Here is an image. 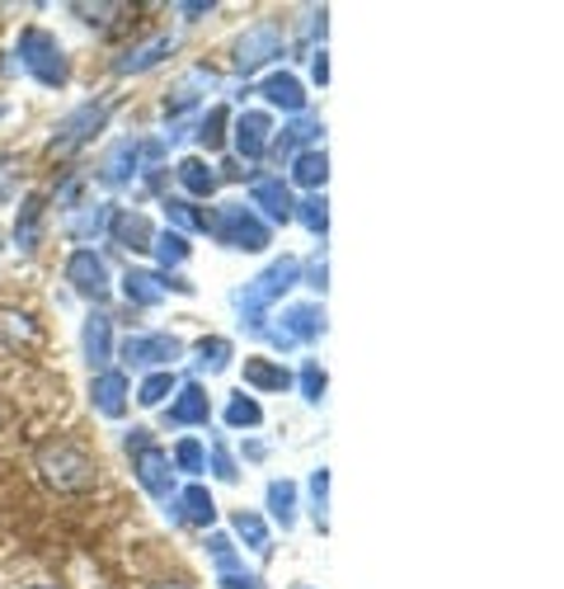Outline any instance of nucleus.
Here are the masks:
<instances>
[{
	"label": "nucleus",
	"mask_w": 564,
	"mask_h": 589,
	"mask_svg": "<svg viewBox=\"0 0 564 589\" xmlns=\"http://www.w3.org/2000/svg\"><path fill=\"white\" fill-rule=\"evenodd\" d=\"M170 52H174V33H151V38H141V43L118 52L113 71L118 76H147V71H155L160 62H165Z\"/></svg>",
	"instance_id": "nucleus-12"
},
{
	"label": "nucleus",
	"mask_w": 564,
	"mask_h": 589,
	"mask_svg": "<svg viewBox=\"0 0 564 589\" xmlns=\"http://www.w3.org/2000/svg\"><path fill=\"white\" fill-rule=\"evenodd\" d=\"M245 387H254V391H288L292 372L282 363H273V359H245Z\"/></svg>",
	"instance_id": "nucleus-31"
},
{
	"label": "nucleus",
	"mask_w": 564,
	"mask_h": 589,
	"mask_svg": "<svg viewBox=\"0 0 564 589\" xmlns=\"http://www.w3.org/2000/svg\"><path fill=\"white\" fill-rule=\"evenodd\" d=\"M71 14L80 19V24H90V29H113L118 19L132 14V6H123V0H99V6H90V0H75Z\"/></svg>",
	"instance_id": "nucleus-30"
},
{
	"label": "nucleus",
	"mask_w": 564,
	"mask_h": 589,
	"mask_svg": "<svg viewBox=\"0 0 564 589\" xmlns=\"http://www.w3.org/2000/svg\"><path fill=\"white\" fill-rule=\"evenodd\" d=\"M132 477H137V486L147 490L151 500H160V505L174 500V467H170V453L160 443L137 448V453H132Z\"/></svg>",
	"instance_id": "nucleus-9"
},
{
	"label": "nucleus",
	"mask_w": 564,
	"mask_h": 589,
	"mask_svg": "<svg viewBox=\"0 0 564 589\" xmlns=\"http://www.w3.org/2000/svg\"><path fill=\"white\" fill-rule=\"evenodd\" d=\"M109 218H113V203H75L71 212H62V231L71 236V241H94V236L109 231Z\"/></svg>",
	"instance_id": "nucleus-19"
},
{
	"label": "nucleus",
	"mask_w": 564,
	"mask_h": 589,
	"mask_svg": "<svg viewBox=\"0 0 564 589\" xmlns=\"http://www.w3.org/2000/svg\"><path fill=\"white\" fill-rule=\"evenodd\" d=\"M231 528H235V538L250 547V552H259V557H269L273 547H269V523H264V515H254V509H235L231 515Z\"/></svg>",
	"instance_id": "nucleus-29"
},
{
	"label": "nucleus",
	"mask_w": 564,
	"mask_h": 589,
	"mask_svg": "<svg viewBox=\"0 0 564 589\" xmlns=\"http://www.w3.org/2000/svg\"><path fill=\"white\" fill-rule=\"evenodd\" d=\"M212 420V401L208 391L198 382H179V391L170 397V410H165V425L174 429H189V425H208Z\"/></svg>",
	"instance_id": "nucleus-18"
},
{
	"label": "nucleus",
	"mask_w": 564,
	"mask_h": 589,
	"mask_svg": "<svg viewBox=\"0 0 564 589\" xmlns=\"http://www.w3.org/2000/svg\"><path fill=\"white\" fill-rule=\"evenodd\" d=\"M151 254L160 260V273H170L189 260V236H179V231H155V241H151Z\"/></svg>",
	"instance_id": "nucleus-34"
},
{
	"label": "nucleus",
	"mask_w": 564,
	"mask_h": 589,
	"mask_svg": "<svg viewBox=\"0 0 564 589\" xmlns=\"http://www.w3.org/2000/svg\"><path fill=\"white\" fill-rule=\"evenodd\" d=\"M90 401H94V410H99L104 420H123V416H128V372H123V368L94 372Z\"/></svg>",
	"instance_id": "nucleus-14"
},
{
	"label": "nucleus",
	"mask_w": 564,
	"mask_h": 589,
	"mask_svg": "<svg viewBox=\"0 0 564 589\" xmlns=\"http://www.w3.org/2000/svg\"><path fill=\"white\" fill-rule=\"evenodd\" d=\"M6 420H10V410H6V406H0V425H6Z\"/></svg>",
	"instance_id": "nucleus-53"
},
{
	"label": "nucleus",
	"mask_w": 564,
	"mask_h": 589,
	"mask_svg": "<svg viewBox=\"0 0 564 589\" xmlns=\"http://www.w3.org/2000/svg\"><path fill=\"white\" fill-rule=\"evenodd\" d=\"M226 128H231V113L221 109V104H212L203 113V123H198V147H203V151H221V147H226Z\"/></svg>",
	"instance_id": "nucleus-36"
},
{
	"label": "nucleus",
	"mask_w": 564,
	"mask_h": 589,
	"mask_svg": "<svg viewBox=\"0 0 564 589\" xmlns=\"http://www.w3.org/2000/svg\"><path fill=\"white\" fill-rule=\"evenodd\" d=\"M165 273H155V269H128L123 273V298H128V307H160L165 302Z\"/></svg>",
	"instance_id": "nucleus-23"
},
{
	"label": "nucleus",
	"mask_w": 564,
	"mask_h": 589,
	"mask_svg": "<svg viewBox=\"0 0 564 589\" xmlns=\"http://www.w3.org/2000/svg\"><path fill=\"white\" fill-rule=\"evenodd\" d=\"M208 231L226 250H250V254L269 250V222L259 218L254 208H245V203H226V208L208 212Z\"/></svg>",
	"instance_id": "nucleus-5"
},
{
	"label": "nucleus",
	"mask_w": 564,
	"mask_h": 589,
	"mask_svg": "<svg viewBox=\"0 0 564 589\" xmlns=\"http://www.w3.org/2000/svg\"><path fill=\"white\" fill-rule=\"evenodd\" d=\"M0 340H6L10 349H38L43 345V326L19 307H0Z\"/></svg>",
	"instance_id": "nucleus-25"
},
{
	"label": "nucleus",
	"mask_w": 564,
	"mask_h": 589,
	"mask_svg": "<svg viewBox=\"0 0 564 589\" xmlns=\"http://www.w3.org/2000/svg\"><path fill=\"white\" fill-rule=\"evenodd\" d=\"M52 203H57V208H62V212H71L75 203H85V174H75V170H71V174H67V180H62V184H57V193H52Z\"/></svg>",
	"instance_id": "nucleus-41"
},
{
	"label": "nucleus",
	"mask_w": 564,
	"mask_h": 589,
	"mask_svg": "<svg viewBox=\"0 0 564 589\" xmlns=\"http://www.w3.org/2000/svg\"><path fill=\"white\" fill-rule=\"evenodd\" d=\"M174 180L184 184V193H189V203L193 199H212L216 193V184H221V174L203 161V156H184V161L174 166Z\"/></svg>",
	"instance_id": "nucleus-26"
},
{
	"label": "nucleus",
	"mask_w": 564,
	"mask_h": 589,
	"mask_svg": "<svg viewBox=\"0 0 564 589\" xmlns=\"http://www.w3.org/2000/svg\"><path fill=\"white\" fill-rule=\"evenodd\" d=\"M14 57H19V67H24L33 81L48 86V90H62L71 81V57H67L62 43H57V33H48V29H24V33H19Z\"/></svg>",
	"instance_id": "nucleus-3"
},
{
	"label": "nucleus",
	"mask_w": 564,
	"mask_h": 589,
	"mask_svg": "<svg viewBox=\"0 0 564 589\" xmlns=\"http://www.w3.org/2000/svg\"><path fill=\"white\" fill-rule=\"evenodd\" d=\"M174 519L179 523H193V528H212L216 523V500L208 496V486H184V490H174Z\"/></svg>",
	"instance_id": "nucleus-21"
},
{
	"label": "nucleus",
	"mask_w": 564,
	"mask_h": 589,
	"mask_svg": "<svg viewBox=\"0 0 564 589\" xmlns=\"http://www.w3.org/2000/svg\"><path fill=\"white\" fill-rule=\"evenodd\" d=\"M212 10H216V0H179L174 6V14H184V19H203Z\"/></svg>",
	"instance_id": "nucleus-48"
},
{
	"label": "nucleus",
	"mask_w": 564,
	"mask_h": 589,
	"mask_svg": "<svg viewBox=\"0 0 564 589\" xmlns=\"http://www.w3.org/2000/svg\"><path fill=\"white\" fill-rule=\"evenodd\" d=\"M137 174H141V142H137V137H123V142H113L104 151V161H99V170H94V180L104 184V189H128Z\"/></svg>",
	"instance_id": "nucleus-10"
},
{
	"label": "nucleus",
	"mask_w": 564,
	"mask_h": 589,
	"mask_svg": "<svg viewBox=\"0 0 564 589\" xmlns=\"http://www.w3.org/2000/svg\"><path fill=\"white\" fill-rule=\"evenodd\" d=\"M301 273H306V288H320V292H325V254H315V260L306 264V269H301Z\"/></svg>",
	"instance_id": "nucleus-49"
},
{
	"label": "nucleus",
	"mask_w": 564,
	"mask_h": 589,
	"mask_svg": "<svg viewBox=\"0 0 564 589\" xmlns=\"http://www.w3.org/2000/svg\"><path fill=\"white\" fill-rule=\"evenodd\" d=\"M147 589H189V585H179V580H160V585H147Z\"/></svg>",
	"instance_id": "nucleus-52"
},
{
	"label": "nucleus",
	"mask_w": 564,
	"mask_h": 589,
	"mask_svg": "<svg viewBox=\"0 0 564 589\" xmlns=\"http://www.w3.org/2000/svg\"><path fill=\"white\" fill-rule=\"evenodd\" d=\"M216 585L221 589H264V585H259V576H245V571H221Z\"/></svg>",
	"instance_id": "nucleus-47"
},
{
	"label": "nucleus",
	"mask_w": 564,
	"mask_h": 589,
	"mask_svg": "<svg viewBox=\"0 0 564 589\" xmlns=\"http://www.w3.org/2000/svg\"><path fill=\"white\" fill-rule=\"evenodd\" d=\"M67 283H71L85 302H94V307H104V302L113 298V279H109L104 254L90 250V246L71 250V260H67Z\"/></svg>",
	"instance_id": "nucleus-7"
},
{
	"label": "nucleus",
	"mask_w": 564,
	"mask_h": 589,
	"mask_svg": "<svg viewBox=\"0 0 564 589\" xmlns=\"http://www.w3.org/2000/svg\"><path fill=\"white\" fill-rule=\"evenodd\" d=\"M292 222H301L311 236H325V231H330V203H325V193H306V199L296 203Z\"/></svg>",
	"instance_id": "nucleus-35"
},
{
	"label": "nucleus",
	"mask_w": 564,
	"mask_h": 589,
	"mask_svg": "<svg viewBox=\"0 0 564 589\" xmlns=\"http://www.w3.org/2000/svg\"><path fill=\"white\" fill-rule=\"evenodd\" d=\"M113 359H123L128 368H174L184 359V340L179 336H128L123 345H113Z\"/></svg>",
	"instance_id": "nucleus-8"
},
{
	"label": "nucleus",
	"mask_w": 564,
	"mask_h": 589,
	"mask_svg": "<svg viewBox=\"0 0 564 589\" xmlns=\"http://www.w3.org/2000/svg\"><path fill=\"white\" fill-rule=\"evenodd\" d=\"M147 443H155L151 429H132V435H128V453H137V448H147Z\"/></svg>",
	"instance_id": "nucleus-51"
},
{
	"label": "nucleus",
	"mask_w": 564,
	"mask_h": 589,
	"mask_svg": "<svg viewBox=\"0 0 564 589\" xmlns=\"http://www.w3.org/2000/svg\"><path fill=\"white\" fill-rule=\"evenodd\" d=\"M179 391V378H174V368H160V372H147V382L137 387V406H147V410H155V406H165V397H174Z\"/></svg>",
	"instance_id": "nucleus-32"
},
{
	"label": "nucleus",
	"mask_w": 564,
	"mask_h": 589,
	"mask_svg": "<svg viewBox=\"0 0 564 589\" xmlns=\"http://www.w3.org/2000/svg\"><path fill=\"white\" fill-rule=\"evenodd\" d=\"M282 24L278 19H259V24H250L245 33L235 38V48H231V67L240 71V76H254V71H264L269 62H278L282 57Z\"/></svg>",
	"instance_id": "nucleus-6"
},
{
	"label": "nucleus",
	"mask_w": 564,
	"mask_h": 589,
	"mask_svg": "<svg viewBox=\"0 0 564 589\" xmlns=\"http://www.w3.org/2000/svg\"><path fill=\"white\" fill-rule=\"evenodd\" d=\"M221 420H226L231 429H259V425H264V406H259L254 397H245V391H235V397L226 401V416H221Z\"/></svg>",
	"instance_id": "nucleus-37"
},
{
	"label": "nucleus",
	"mask_w": 564,
	"mask_h": 589,
	"mask_svg": "<svg viewBox=\"0 0 564 589\" xmlns=\"http://www.w3.org/2000/svg\"><path fill=\"white\" fill-rule=\"evenodd\" d=\"M292 180H296L301 189H311V193L325 189V180H330V156H325V147L296 151V156H292Z\"/></svg>",
	"instance_id": "nucleus-28"
},
{
	"label": "nucleus",
	"mask_w": 564,
	"mask_h": 589,
	"mask_svg": "<svg viewBox=\"0 0 564 589\" xmlns=\"http://www.w3.org/2000/svg\"><path fill=\"white\" fill-rule=\"evenodd\" d=\"M33 471L48 490H57V496H85V490H94V481H99V462L71 439H43L38 443L33 448Z\"/></svg>",
	"instance_id": "nucleus-1"
},
{
	"label": "nucleus",
	"mask_w": 564,
	"mask_h": 589,
	"mask_svg": "<svg viewBox=\"0 0 564 589\" xmlns=\"http://www.w3.org/2000/svg\"><path fill=\"white\" fill-rule=\"evenodd\" d=\"M301 397H306L311 406H320V397H325V387H330V378H325V368H320V363H306V368H301Z\"/></svg>",
	"instance_id": "nucleus-43"
},
{
	"label": "nucleus",
	"mask_w": 564,
	"mask_h": 589,
	"mask_svg": "<svg viewBox=\"0 0 564 589\" xmlns=\"http://www.w3.org/2000/svg\"><path fill=\"white\" fill-rule=\"evenodd\" d=\"M212 86H216V71H212V67H193L184 81H179V86L165 94V118H184Z\"/></svg>",
	"instance_id": "nucleus-20"
},
{
	"label": "nucleus",
	"mask_w": 564,
	"mask_h": 589,
	"mask_svg": "<svg viewBox=\"0 0 564 589\" xmlns=\"http://www.w3.org/2000/svg\"><path fill=\"white\" fill-rule=\"evenodd\" d=\"M259 94L273 104V109H282V113H306V90H301V81L292 71H273L264 86H259Z\"/></svg>",
	"instance_id": "nucleus-24"
},
{
	"label": "nucleus",
	"mask_w": 564,
	"mask_h": 589,
	"mask_svg": "<svg viewBox=\"0 0 564 589\" xmlns=\"http://www.w3.org/2000/svg\"><path fill=\"white\" fill-rule=\"evenodd\" d=\"M250 208L264 212V222H292V212H296V199H292V189L282 184V174H264V180H254L250 184Z\"/></svg>",
	"instance_id": "nucleus-13"
},
{
	"label": "nucleus",
	"mask_w": 564,
	"mask_h": 589,
	"mask_svg": "<svg viewBox=\"0 0 564 589\" xmlns=\"http://www.w3.org/2000/svg\"><path fill=\"white\" fill-rule=\"evenodd\" d=\"M14 170H19V156L0 151V203L14 199Z\"/></svg>",
	"instance_id": "nucleus-46"
},
{
	"label": "nucleus",
	"mask_w": 564,
	"mask_h": 589,
	"mask_svg": "<svg viewBox=\"0 0 564 589\" xmlns=\"http://www.w3.org/2000/svg\"><path fill=\"white\" fill-rule=\"evenodd\" d=\"M320 132H325V128H320L315 118H296V123H288V128H282V132L273 137V142H269V156H273L278 166H282V161H292V156H296L301 147H311Z\"/></svg>",
	"instance_id": "nucleus-27"
},
{
	"label": "nucleus",
	"mask_w": 564,
	"mask_h": 589,
	"mask_svg": "<svg viewBox=\"0 0 564 589\" xmlns=\"http://www.w3.org/2000/svg\"><path fill=\"white\" fill-rule=\"evenodd\" d=\"M109 236H113V246H123V250H132V254H147L151 241H155V227L147 222V212H132V208H118V203H113Z\"/></svg>",
	"instance_id": "nucleus-16"
},
{
	"label": "nucleus",
	"mask_w": 564,
	"mask_h": 589,
	"mask_svg": "<svg viewBox=\"0 0 564 589\" xmlns=\"http://www.w3.org/2000/svg\"><path fill=\"white\" fill-rule=\"evenodd\" d=\"M29 589H57V585H29Z\"/></svg>",
	"instance_id": "nucleus-54"
},
{
	"label": "nucleus",
	"mask_w": 564,
	"mask_h": 589,
	"mask_svg": "<svg viewBox=\"0 0 564 589\" xmlns=\"http://www.w3.org/2000/svg\"><path fill=\"white\" fill-rule=\"evenodd\" d=\"M231 340L226 336H203L193 345V363L203 368V372H226V363H231Z\"/></svg>",
	"instance_id": "nucleus-33"
},
{
	"label": "nucleus",
	"mask_w": 564,
	"mask_h": 589,
	"mask_svg": "<svg viewBox=\"0 0 564 589\" xmlns=\"http://www.w3.org/2000/svg\"><path fill=\"white\" fill-rule=\"evenodd\" d=\"M109 118H113V100H85L80 109H71L62 123H57L52 142H48V156H52V161H67V156L85 151L94 137L109 128Z\"/></svg>",
	"instance_id": "nucleus-4"
},
{
	"label": "nucleus",
	"mask_w": 564,
	"mask_h": 589,
	"mask_svg": "<svg viewBox=\"0 0 564 589\" xmlns=\"http://www.w3.org/2000/svg\"><path fill=\"white\" fill-rule=\"evenodd\" d=\"M311 496H315V523H325V505H330V467L311 471Z\"/></svg>",
	"instance_id": "nucleus-44"
},
{
	"label": "nucleus",
	"mask_w": 564,
	"mask_h": 589,
	"mask_svg": "<svg viewBox=\"0 0 564 589\" xmlns=\"http://www.w3.org/2000/svg\"><path fill=\"white\" fill-rule=\"evenodd\" d=\"M80 349H85L90 372H104L113 363V317H109V311H90V317H85Z\"/></svg>",
	"instance_id": "nucleus-15"
},
{
	"label": "nucleus",
	"mask_w": 564,
	"mask_h": 589,
	"mask_svg": "<svg viewBox=\"0 0 564 589\" xmlns=\"http://www.w3.org/2000/svg\"><path fill=\"white\" fill-rule=\"evenodd\" d=\"M269 509H273V519L282 528H292L296 523V486L292 481H273L269 486Z\"/></svg>",
	"instance_id": "nucleus-40"
},
{
	"label": "nucleus",
	"mask_w": 564,
	"mask_h": 589,
	"mask_svg": "<svg viewBox=\"0 0 564 589\" xmlns=\"http://www.w3.org/2000/svg\"><path fill=\"white\" fill-rule=\"evenodd\" d=\"M208 552L216 557V566H221V571H240L235 547H231V538H226V533H208Z\"/></svg>",
	"instance_id": "nucleus-45"
},
{
	"label": "nucleus",
	"mask_w": 564,
	"mask_h": 589,
	"mask_svg": "<svg viewBox=\"0 0 564 589\" xmlns=\"http://www.w3.org/2000/svg\"><path fill=\"white\" fill-rule=\"evenodd\" d=\"M170 467L174 471H189V477H198V471H208V443L198 439H179L174 453H170Z\"/></svg>",
	"instance_id": "nucleus-38"
},
{
	"label": "nucleus",
	"mask_w": 564,
	"mask_h": 589,
	"mask_svg": "<svg viewBox=\"0 0 564 589\" xmlns=\"http://www.w3.org/2000/svg\"><path fill=\"white\" fill-rule=\"evenodd\" d=\"M311 71H315V81H320V86H325V81H330V52H325V48H320V52H315V62H311Z\"/></svg>",
	"instance_id": "nucleus-50"
},
{
	"label": "nucleus",
	"mask_w": 564,
	"mask_h": 589,
	"mask_svg": "<svg viewBox=\"0 0 564 589\" xmlns=\"http://www.w3.org/2000/svg\"><path fill=\"white\" fill-rule=\"evenodd\" d=\"M269 142H273V118L264 109H245L235 118V151H240V161H245V166L264 161Z\"/></svg>",
	"instance_id": "nucleus-11"
},
{
	"label": "nucleus",
	"mask_w": 564,
	"mask_h": 589,
	"mask_svg": "<svg viewBox=\"0 0 564 589\" xmlns=\"http://www.w3.org/2000/svg\"><path fill=\"white\" fill-rule=\"evenodd\" d=\"M43 218H48V199L43 193H24V199H19V212H14L19 254H38V246H43Z\"/></svg>",
	"instance_id": "nucleus-17"
},
{
	"label": "nucleus",
	"mask_w": 564,
	"mask_h": 589,
	"mask_svg": "<svg viewBox=\"0 0 564 589\" xmlns=\"http://www.w3.org/2000/svg\"><path fill=\"white\" fill-rule=\"evenodd\" d=\"M165 212H170V222L179 236H189V231H208V212L203 208H193L189 199H165Z\"/></svg>",
	"instance_id": "nucleus-39"
},
{
	"label": "nucleus",
	"mask_w": 564,
	"mask_h": 589,
	"mask_svg": "<svg viewBox=\"0 0 564 589\" xmlns=\"http://www.w3.org/2000/svg\"><path fill=\"white\" fill-rule=\"evenodd\" d=\"M282 336H288L292 345H306V340H320L325 336V307L320 302H301V307H288L282 311Z\"/></svg>",
	"instance_id": "nucleus-22"
},
{
	"label": "nucleus",
	"mask_w": 564,
	"mask_h": 589,
	"mask_svg": "<svg viewBox=\"0 0 564 589\" xmlns=\"http://www.w3.org/2000/svg\"><path fill=\"white\" fill-rule=\"evenodd\" d=\"M296 283H301V260H292V254H282V260H273L259 279H250L245 288L235 292V307H240V317H245V326L264 336V330H269V307L282 302V292L296 288Z\"/></svg>",
	"instance_id": "nucleus-2"
},
{
	"label": "nucleus",
	"mask_w": 564,
	"mask_h": 589,
	"mask_svg": "<svg viewBox=\"0 0 564 589\" xmlns=\"http://www.w3.org/2000/svg\"><path fill=\"white\" fill-rule=\"evenodd\" d=\"M208 462H212V477H216V481H226V486H231V481L240 477V467H235V458L226 453V443H221V439L208 443Z\"/></svg>",
	"instance_id": "nucleus-42"
}]
</instances>
